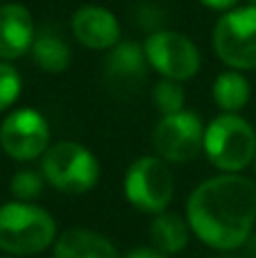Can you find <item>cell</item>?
Segmentation results:
<instances>
[{"instance_id": "obj_3", "label": "cell", "mask_w": 256, "mask_h": 258, "mask_svg": "<svg viewBox=\"0 0 256 258\" xmlns=\"http://www.w3.org/2000/svg\"><path fill=\"white\" fill-rule=\"evenodd\" d=\"M41 174L54 190L66 195H84L98 183L100 163L93 152L82 143L57 141L41 159Z\"/></svg>"}, {"instance_id": "obj_4", "label": "cell", "mask_w": 256, "mask_h": 258, "mask_svg": "<svg viewBox=\"0 0 256 258\" xmlns=\"http://www.w3.org/2000/svg\"><path fill=\"white\" fill-rule=\"evenodd\" d=\"M204 154L222 172H243L256 159V132L238 113H220L204 129Z\"/></svg>"}, {"instance_id": "obj_13", "label": "cell", "mask_w": 256, "mask_h": 258, "mask_svg": "<svg viewBox=\"0 0 256 258\" xmlns=\"http://www.w3.org/2000/svg\"><path fill=\"white\" fill-rule=\"evenodd\" d=\"M148 57L145 50L134 41H120L116 48H111L107 57V77L111 84L116 86H127L132 89L139 84L145 75L148 68Z\"/></svg>"}, {"instance_id": "obj_7", "label": "cell", "mask_w": 256, "mask_h": 258, "mask_svg": "<svg viewBox=\"0 0 256 258\" xmlns=\"http://www.w3.org/2000/svg\"><path fill=\"white\" fill-rule=\"evenodd\" d=\"M145 57L148 63L163 77L172 82H188L198 75L202 66L198 45L186 34L172 30H159L145 39Z\"/></svg>"}, {"instance_id": "obj_21", "label": "cell", "mask_w": 256, "mask_h": 258, "mask_svg": "<svg viewBox=\"0 0 256 258\" xmlns=\"http://www.w3.org/2000/svg\"><path fill=\"white\" fill-rule=\"evenodd\" d=\"M200 3L209 9H216V12H229L238 5V0H200Z\"/></svg>"}, {"instance_id": "obj_5", "label": "cell", "mask_w": 256, "mask_h": 258, "mask_svg": "<svg viewBox=\"0 0 256 258\" xmlns=\"http://www.w3.org/2000/svg\"><path fill=\"white\" fill-rule=\"evenodd\" d=\"M213 50L231 71H256V5L222 14L213 27Z\"/></svg>"}, {"instance_id": "obj_10", "label": "cell", "mask_w": 256, "mask_h": 258, "mask_svg": "<svg viewBox=\"0 0 256 258\" xmlns=\"http://www.w3.org/2000/svg\"><path fill=\"white\" fill-rule=\"evenodd\" d=\"M73 36L84 48L91 50H111L120 43V23L116 14L100 5H84L71 18Z\"/></svg>"}, {"instance_id": "obj_11", "label": "cell", "mask_w": 256, "mask_h": 258, "mask_svg": "<svg viewBox=\"0 0 256 258\" xmlns=\"http://www.w3.org/2000/svg\"><path fill=\"white\" fill-rule=\"evenodd\" d=\"M36 27L30 9L21 3L0 5V61H14L32 50Z\"/></svg>"}, {"instance_id": "obj_6", "label": "cell", "mask_w": 256, "mask_h": 258, "mask_svg": "<svg viewBox=\"0 0 256 258\" xmlns=\"http://www.w3.org/2000/svg\"><path fill=\"white\" fill-rule=\"evenodd\" d=\"M125 197L143 213H163L175 195V177L161 156H141L130 165L122 183Z\"/></svg>"}, {"instance_id": "obj_17", "label": "cell", "mask_w": 256, "mask_h": 258, "mask_svg": "<svg viewBox=\"0 0 256 258\" xmlns=\"http://www.w3.org/2000/svg\"><path fill=\"white\" fill-rule=\"evenodd\" d=\"M152 102L161 111V116L181 111L184 109V89H181V82H172V80L157 82V86L152 91Z\"/></svg>"}, {"instance_id": "obj_9", "label": "cell", "mask_w": 256, "mask_h": 258, "mask_svg": "<svg viewBox=\"0 0 256 258\" xmlns=\"http://www.w3.org/2000/svg\"><path fill=\"white\" fill-rule=\"evenodd\" d=\"M0 147L14 161H34L50 147V127L43 113L21 107L7 113L0 125Z\"/></svg>"}, {"instance_id": "obj_14", "label": "cell", "mask_w": 256, "mask_h": 258, "mask_svg": "<svg viewBox=\"0 0 256 258\" xmlns=\"http://www.w3.org/2000/svg\"><path fill=\"white\" fill-rule=\"evenodd\" d=\"M190 224L188 220L179 218L177 213H157L150 224V240H152V247H157L159 251L172 256L179 254L190 240Z\"/></svg>"}, {"instance_id": "obj_18", "label": "cell", "mask_w": 256, "mask_h": 258, "mask_svg": "<svg viewBox=\"0 0 256 258\" xmlns=\"http://www.w3.org/2000/svg\"><path fill=\"white\" fill-rule=\"evenodd\" d=\"M23 89V82L18 71L9 61H0V111H7L14 107Z\"/></svg>"}, {"instance_id": "obj_20", "label": "cell", "mask_w": 256, "mask_h": 258, "mask_svg": "<svg viewBox=\"0 0 256 258\" xmlns=\"http://www.w3.org/2000/svg\"><path fill=\"white\" fill-rule=\"evenodd\" d=\"M125 258H168V254L159 251L157 247H136Z\"/></svg>"}, {"instance_id": "obj_8", "label": "cell", "mask_w": 256, "mask_h": 258, "mask_svg": "<svg viewBox=\"0 0 256 258\" xmlns=\"http://www.w3.org/2000/svg\"><path fill=\"white\" fill-rule=\"evenodd\" d=\"M204 127L202 118L193 111H181L161 116L154 125L152 145L157 156L168 163H188L204 150Z\"/></svg>"}, {"instance_id": "obj_2", "label": "cell", "mask_w": 256, "mask_h": 258, "mask_svg": "<svg viewBox=\"0 0 256 258\" xmlns=\"http://www.w3.org/2000/svg\"><path fill=\"white\" fill-rule=\"evenodd\" d=\"M57 222L45 209L30 202H7L0 206V251L32 256L54 245Z\"/></svg>"}, {"instance_id": "obj_15", "label": "cell", "mask_w": 256, "mask_h": 258, "mask_svg": "<svg viewBox=\"0 0 256 258\" xmlns=\"http://www.w3.org/2000/svg\"><path fill=\"white\" fill-rule=\"evenodd\" d=\"M252 86L240 71H225L213 82V100L225 113H238L249 102Z\"/></svg>"}, {"instance_id": "obj_22", "label": "cell", "mask_w": 256, "mask_h": 258, "mask_svg": "<svg viewBox=\"0 0 256 258\" xmlns=\"http://www.w3.org/2000/svg\"><path fill=\"white\" fill-rule=\"evenodd\" d=\"M254 168H256V159H254Z\"/></svg>"}, {"instance_id": "obj_16", "label": "cell", "mask_w": 256, "mask_h": 258, "mask_svg": "<svg viewBox=\"0 0 256 258\" xmlns=\"http://www.w3.org/2000/svg\"><path fill=\"white\" fill-rule=\"evenodd\" d=\"M32 59L45 73H63L71 63V50L66 41L52 34H41L32 43Z\"/></svg>"}, {"instance_id": "obj_12", "label": "cell", "mask_w": 256, "mask_h": 258, "mask_svg": "<svg viewBox=\"0 0 256 258\" xmlns=\"http://www.w3.org/2000/svg\"><path fill=\"white\" fill-rule=\"evenodd\" d=\"M52 258H120L107 236L91 229H68L54 240Z\"/></svg>"}, {"instance_id": "obj_1", "label": "cell", "mask_w": 256, "mask_h": 258, "mask_svg": "<svg viewBox=\"0 0 256 258\" xmlns=\"http://www.w3.org/2000/svg\"><path fill=\"white\" fill-rule=\"evenodd\" d=\"M186 220L193 236L218 251H231L249 238L256 222V183L238 172L207 179L190 192Z\"/></svg>"}, {"instance_id": "obj_19", "label": "cell", "mask_w": 256, "mask_h": 258, "mask_svg": "<svg viewBox=\"0 0 256 258\" xmlns=\"http://www.w3.org/2000/svg\"><path fill=\"white\" fill-rule=\"evenodd\" d=\"M43 174H36L32 170H21L12 177V195L16 197L18 202H30L34 197L41 195L43 190Z\"/></svg>"}]
</instances>
